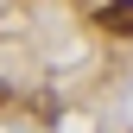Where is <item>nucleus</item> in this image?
<instances>
[{"instance_id": "f257e3e1", "label": "nucleus", "mask_w": 133, "mask_h": 133, "mask_svg": "<svg viewBox=\"0 0 133 133\" xmlns=\"http://www.w3.org/2000/svg\"><path fill=\"white\" fill-rule=\"evenodd\" d=\"M95 25H102L108 38H133V0H108V6H95Z\"/></svg>"}, {"instance_id": "f03ea898", "label": "nucleus", "mask_w": 133, "mask_h": 133, "mask_svg": "<svg viewBox=\"0 0 133 133\" xmlns=\"http://www.w3.org/2000/svg\"><path fill=\"white\" fill-rule=\"evenodd\" d=\"M0 108H6V82H0Z\"/></svg>"}]
</instances>
